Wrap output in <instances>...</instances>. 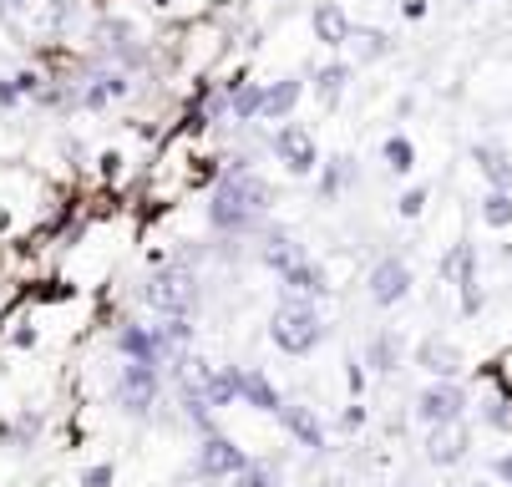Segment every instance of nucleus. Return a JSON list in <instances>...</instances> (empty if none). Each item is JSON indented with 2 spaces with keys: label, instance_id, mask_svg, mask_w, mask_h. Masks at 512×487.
I'll list each match as a JSON object with an SVG mask.
<instances>
[{
  "label": "nucleus",
  "instance_id": "9",
  "mask_svg": "<svg viewBox=\"0 0 512 487\" xmlns=\"http://www.w3.org/2000/svg\"><path fill=\"white\" fill-rule=\"evenodd\" d=\"M158 391H163L158 366H148V361H127V366H122V376H117V406H122V411L148 416V411L158 406Z\"/></svg>",
  "mask_w": 512,
  "mask_h": 487
},
{
  "label": "nucleus",
  "instance_id": "26",
  "mask_svg": "<svg viewBox=\"0 0 512 487\" xmlns=\"http://www.w3.org/2000/svg\"><path fill=\"white\" fill-rule=\"evenodd\" d=\"M350 51H355V61L376 66V61H386V56L396 51V41H391V31H376V26H355V36H350Z\"/></svg>",
  "mask_w": 512,
  "mask_h": 487
},
{
  "label": "nucleus",
  "instance_id": "11",
  "mask_svg": "<svg viewBox=\"0 0 512 487\" xmlns=\"http://www.w3.org/2000/svg\"><path fill=\"white\" fill-rule=\"evenodd\" d=\"M254 457L234 442V437H224V432H208L203 442H198V477H208V482H224V477H234V472H244Z\"/></svg>",
  "mask_w": 512,
  "mask_h": 487
},
{
  "label": "nucleus",
  "instance_id": "13",
  "mask_svg": "<svg viewBox=\"0 0 512 487\" xmlns=\"http://www.w3.org/2000/svg\"><path fill=\"white\" fill-rule=\"evenodd\" d=\"M426 462L431 467H457L472 457V432L467 422H447V427H426Z\"/></svg>",
  "mask_w": 512,
  "mask_h": 487
},
{
  "label": "nucleus",
  "instance_id": "33",
  "mask_svg": "<svg viewBox=\"0 0 512 487\" xmlns=\"http://www.w3.org/2000/svg\"><path fill=\"white\" fill-rule=\"evenodd\" d=\"M36 432H41V416H36V411H26L16 427H6V437H11L16 447H31V437H36Z\"/></svg>",
  "mask_w": 512,
  "mask_h": 487
},
{
  "label": "nucleus",
  "instance_id": "17",
  "mask_svg": "<svg viewBox=\"0 0 512 487\" xmlns=\"http://www.w3.org/2000/svg\"><path fill=\"white\" fill-rule=\"evenodd\" d=\"M401 366H406V335L401 330H376L371 340H365V371L396 376Z\"/></svg>",
  "mask_w": 512,
  "mask_h": 487
},
{
  "label": "nucleus",
  "instance_id": "40",
  "mask_svg": "<svg viewBox=\"0 0 512 487\" xmlns=\"http://www.w3.org/2000/svg\"><path fill=\"white\" fill-rule=\"evenodd\" d=\"M472 487H492V482H472Z\"/></svg>",
  "mask_w": 512,
  "mask_h": 487
},
{
  "label": "nucleus",
  "instance_id": "14",
  "mask_svg": "<svg viewBox=\"0 0 512 487\" xmlns=\"http://www.w3.org/2000/svg\"><path fill=\"white\" fill-rule=\"evenodd\" d=\"M279 285H284V300H310V305H320V300H330L335 295V285H330V269L310 254L305 264H295L289 274H279Z\"/></svg>",
  "mask_w": 512,
  "mask_h": 487
},
{
  "label": "nucleus",
  "instance_id": "2",
  "mask_svg": "<svg viewBox=\"0 0 512 487\" xmlns=\"http://www.w3.org/2000/svg\"><path fill=\"white\" fill-rule=\"evenodd\" d=\"M77 6L71 0H0V31L21 46H46L66 36Z\"/></svg>",
  "mask_w": 512,
  "mask_h": 487
},
{
  "label": "nucleus",
  "instance_id": "20",
  "mask_svg": "<svg viewBox=\"0 0 512 487\" xmlns=\"http://www.w3.org/2000/svg\"><path fill=\"white\" fill-rule=\"evenodd\" d=\"M300 97H305V82L300 77L264 82V117L259 122H289V117H295V107H300Z\"/></svg>",
  "mask_w": 512,
  "mask_h": 487
},
{
  "label": "nucleus",
  "instance_id": "37",
  "mask_svg": "<svg viewBox=\"0 0 512 487\" xmlns=\"http://www.w3.org/2000/svg\"><path fill=\"white\" fill-rule=\"evenodd\" d=\"M82 482H87V487H107V482H112V467L102 462V467H92V472H87Z\"/></svg>",
  "mask_w": 512,
  "mask_h": 487
},
{
  "label": "nucleus",
  "instance_id": "34",
  "mask_svg": "<svg viewBox=\"0 0 512 487\" xmlns=\"http://www.w3.org/2000/svg\"><path fill=\"white\" fill-rule=\"evenodd\" d=\"M21 102H26V92L16 87V77H0V107L11 112V107H21Z\"/></svg>",
  "mask_w": 512,
  "mask_h": 487
},
{
  "label": "nucleus",
  "instance_id": "15",
  "mask_svg": "<svg viewBox=\"0 0 512 487\" xmlns=\"http://www.w3.org/2000/svg\"><path fill=\"white\" fill-rule=\"evenodd\" d=\"M279 427L289 432V442H300L305 452H325V447H330L325 422H320L305 401H284V406H279Z\"/></svg>",
  "mask_w": 512,
  "mask_h": 487
},
{
  "label": "nucleus",
  "instance_id": "38",
  "mask_svg": "<svg viewBox=\"0 0 512 487\" xmlns=\"http://www.w3.org/2000/svg\"><path fill=\"white\" fill-rule=\"evenodd\" d=\"M345 381H350V391H360V386H365V361H350Z\"/></svg>",
  "mask_w": 512,
  "mask_h": 487
},
{
  "label": "nucleus",
  "instance_id": "23",
  "mask_svg": "<svg viewBox=\"0 0 512 487\" xmlns=\"http://www.w3.org/2000/svg\"><path fill=\"white\" fill-rule=\"evenodd\" d=\"M239 401L244 406H254V411H269V416H279V406H284V396H279V386L254 366V371H244L239 366Z\"/></svg>",
  "mask_w": 512,
  "mask_h": 487
},
{
  "label": "nucleus",
  "instance_id": "31",
  "mask_svg": "<svg viewBox=\"0 0 512 487\" xmlns=\"http://www.w3.org/2000/svg\"><path fill=\"white\" fill-rule=\"evenodd\" d=\"M426 198H431V193H426V183L406 188V193L396 198V214H401V219H421V214H426Z\"/></svg>",
  "mask_w": 512,
  "mask_h": 487
},
{
  "label": "nucleus",
  "instance_id": "3",
  "mask_svg": "<svg viewBox=\"0 0 512 487\" xmlns=\"http://www.w3.org/2000/svg\"><path fill=\"white\" fill-rule=\"evenodd\" d=\"M325 335H330V325H325V315L310 305V300H284L274 315H269V340L279 345L284 356H310V351H320L325 345Z\"/></svg>",
  "mask_w": 512,
  "mask_h": 487
},
{
  "label": "nucleus",
  "instance_id": "24",
  "mask_svg": "<svg viewBox=\"0 0 512 487\" xmlns=\"http://www.w3.org/2000/svg\"><path fill=\"white\" fill-rule=\"evenodd\" d=\"M224 87L234 92V122L239 127H249V122L264 117V82H249L244 72H234V77H224Z\"/></svg>",
  "mask_w": 512,
  "mask_h": 487
},
{
  "label": "nucleus",
  "instance_id": "18",
  "mask_svg": "<svg viewBox=\"0 0 512 487\" xmlns=\"http://www.w3.org/2000/svg\"><path fill=\"white\" fill-rule=\"evenodd\" d=\"M310 26H315V41H320V46H330V51L350 46V36H355V21L345 16L340 0H320V6L310 11Z\"/></svg>",
  "mask_w": 512,
  "mask_h": 487
},
{
  "label": "nucleus",
  "instance_id": "22",
  "mask_svg": "<svg viewBox=\"0 0 512 487\" xmlns=\"http://www.w3.org/2000/svg\"><path fill=\"white\" fill-rule=\"evenodd\" d=\"M345 87H350V61H325V66H315V72H310V92L330 112L345 102Z\"/></svg>",
  "mask_w": 512,
  "mask_h": 487
},
{
  "label": "nucleus",
  "instance_id": "36",
  "mask_svg": "<svg viewBox=\"0 0 512 487\" xmlns=\"http://www.w3.org/2000/svg\"><path fill=\"white\" fill-rule=\"evenodd\" d=\"M492 477L512 487V452H502V457H492Z\"/></svg>",
  "mask_w": 512,
  "mask_h": 487
},
{
  "label": "nucleus",
  "instance_id": "12",
  "mask_svg": "<svg viewBox=\"0 0 512 487\" xmlns=\"http://www.w3.org/2000/svg\"><path fill=\"white\" fill-rule=\"evenodd\" d=\"M416 366L431 376V381H457L467 356H462V345L447 340V335H421L416 340Z\"/></svg>",
  "mask_w": 512,
  "mask_h": 487
},
{
  "label": "nucleus",
  "instance_id": "4",
  "mask_svg": "<svg viewBox=\"0 0 512 487\" xmlns=\"http://www.w3.org/2000/svg\"><path fill=\"white\" fill-rule=\"evenodd\" d=\"M142 300H148L158 315H188V320H193V310H198V300H203V290H198V269H193L188 259H168L163 269L148 274V285H142Z\"/></svg>",
  "mask_w": 512,
  "mask_h": 487
},
{
  "label": "nucleus",
  "instance_id": "7",
  "mask_svg": "<svg viewBox=\"0 0 512 487\" xmlns=\"http://www.w3.org/2000/svg\"><path fill=\"white\" fill-rule=\"evenodd\" d=\"M467 406H472V396H467L462 381H431V386L416 391L411 416H416L421 427H447V422H462Z\"/></svg>",
  "mask_w": 512,
  "mask_h": 487
},
{
  "label": "nucleus",
  "instance_id": "29",
  "mask_svg": "<svg viewBox=\"0 0 512 487\" xmlns=\"http://www.w3.org/2000/svg\"><path fill=\"white\" fill-rule=\"evenodd\" d=\"M482 427L487 432H497V437H507L512 432V396H502V391H492V396H482Z\"/></svg>",
  "mask_w": 512,
  "mask_h": 487
},
{
  "label": "nucleus",
  "instance_id": "27",
  "mask_svg": "<svg viewBox=\"0 0 512 487\" xmlns=\"http://www.w3.org/2000/svg\"><path fill=\"white\" fill-rule=\"evenodd\" d=\"M477 219L487 224V229H512V193L507 188H487L482 198H477Z\"/></svg>",
  "mask_w": 512,
  "mask_h": 487
},
{
  "label": "nucleus",
  "instance_id": "21",
  "mask_svg": "<svg viewBox=\"0 0 512 487\" xmlns=\"http://www.w3.org/2000/svg\"><path fill=\"white\" fill-rule=\"evenodd\" d=\"M117 351L127 356V361H148V366H163V345H158V330L153 325H122L117 330Z\"/></svg>",
  "mask_w": 512,
  "mask_h": 487
},
{
  "label": "nucleus",
  "instance_id": "32",
  "mask_svg": "<svg viewBox=\"0 0 512 487\" xmlns=\"http://www.w3.org/2000/svg\"><path fill=\"white\" fill-rule=\"evenodd\" d=\"M487 376L497 381V391H502V396H512V345H507V351L487 366Z\"/></svg>",
  "mask_w": 512,
  "mask_h": 487
},
{
  "label": "nucleus",
  "instance_id": "35",
  "mask_svg": "<svg viewBox=\"0 0 512 487\" xmlns=\"http://www.w3.org/2000/svg\"><path fill=\"white\" fill-rule=\"evenodd\" d=\"M335 427H340V432H360V427H365V406H345Z\"/></svg>",
  "mask_w": 512,
  "mask_h": 487
},
{
  "label": "nucleus",
  "instance_id": "39",
  "mask_svg": "<svg viewBox=\"0 0 512 487\" xmlns=\"http://www.w3.org/2000/svg\"><path fill=\"white\" fill-rule=\"evenodd\" d=\"M401 11H406L411 21H421V16H426V0H406V6H401Z\"/></svg>",
  "mask_w": 512,
  "mask_h": 487
},
{
  "label": "nucleus",
  "instance_id": "1",
  "mask_svg": "<svg viewBox=\"0 0 512 487\" xmlns=\"http://www.w3.org/2000/svg\"><path fill=\"white\" fill-rule=\"evenodd\" d=\"M274 203H279V188L259 168L224 163V173L213 178V193H208V224L224 239H249V234L259 239Z\"/></svg>",
  "mask_w": 512,
  "mask_h": 487
},
{
  "label": "nucleus",
  "instance_id": "8",
  "mask_svg": "<svg viewBox=\"0 0 512 487\" xmlns=\"http://www.w3.org/2000/svg\"><path fill=\"white\" fill-rule=\"evenodd\" d=\"M411 290H416V269L401 254H381L371 264V274H365V295H371L376 310H391V305L411 300Z\"/></svg>",
  "mask_w": 512,
  "mask_h": 487
},
{
  "label": "nucleus",
  "instance_id": "5",
  "mask_svg": "<svg viewBox=\"0 0 512 487\" xmlns=\"http://www.w3.org/2000/svg\"><path fill=\"white\" fill-rule=\"evenodd\" d=\"M442 280L457 290V310H462L467 320L482 315L487 290H482V274H477V244H472V239H457V244L447 249V259H442Z\"/></svg>",
  "mask_w": 512,
  "mask_h": 487
},
{
  "label": "nucleus",
  "instance_id": "25",
  "mask_svg": "<svg viewBox=\"0 0 512 487\" xmlns=\"http://www.w3.org/2000/svg\"><path fill=\"white\" fill-rule=\"evenodd\" d=\"M355 178H360V168H355V158H350V153L325 158V163H320V203H335L340 193H350V188H355Z\"/></svg>",
  "mask_w": 512,
  "mask_h": 487
},
{
  "label": "nucleus",
  "instance_id": "16",
  "mask_svg": "<svg viewBox=\"0 0 512 487\" xmlns=\"http://www.w3.org/2000/svg\"><path fill=\"white\" fill-rule=\"evenodd\" d=\"M254 244H259V264H264L269 274H289L295 264L310 259V249H305L295 234H289V229H264Z\"/></svg>",
  "mask_w": 512,
  "mask_h": 487
},
{
  "label": "nucleus",
  "instance_id": "28",
  "mask_svg": "<svg viewBox=\"0 0 512 487\" xmlns=\"http://www.w3.org/2000/svg\"><path fill=\"white\" fill-rule=\"evenodd\" d=\"M381 163L391 168V173H416V143H411V137L406 132H391L386 137V143H381Z\"/></svg>",
  "mask_w": 512,
  "mask_h": 487
},
{
  "label": "nucleus",
  "instance_id": "6",
  "mask_svg": "<svg viewBox=\"0 0 512 487\" xmlns=\"http://www.w3.org/2000/svg\"><path fill=\"white\" fill-rule=\"evenodd\" d=\"M269 153L289 178H310L320 168V148H315V132L305 122H279L269 132Z\"/></svg>",
  "mask_w": 512,
  "mask_h": 487
},
{
  "label": "nucleus",
  "instance_id": "19",
  "mask_svg": "<svg viewBox=\"0 0 512 487\" xmlns=\"http://www.w3.org/2000/svg\"><path fill=\"white\" fill-rule=\"evenodd\" d=\"M472 168L487 178V188H507L512 193V153L502 143H492V137H477L472 143Z\"/></svg>",
  "mask_w": 512,
  "mask_h": 487
},
{
  "label": "nucleus",
  "instance_id": "10",
  "mask_svg": "<svg viewBox=\"0 0 512 487\" xmlns=\"http://www.w3.org/2000/svg\"><path fill=\"white\" fill-rule=\"evenodd\" d=\"M132 92V72H122V66H92L87 77H77V102H82V112H102V107H112V102H122Z\"/></svg>",
  "mask_w": 512,
  "mask_h": 487
},
{
  "label": "nucleus",
  "instance_id": "30",
  "mask_svg": "<svg viewBox=\"0 0 512 487\" xmlns=\"http://www.w3.org/2000/svg\"><path fill=\"white\" fill-rule=\"evenodd\" d=\"M229 487H274V467L254 457L244 472H234V477H229Z\"/></svg>",
  "mask_w": 512,
  "mask_h": 487
}]
</instances>
